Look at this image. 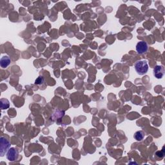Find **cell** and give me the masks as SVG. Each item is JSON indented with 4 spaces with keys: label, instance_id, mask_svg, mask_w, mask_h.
Listing matches in <instances>:
<instances>
[{
    "label": "cell",
    "instance_id": "1",
    "mask_svg": "<svg viewBox=\"0 0 165 165\" xmlns=\"http://www.w3.org/2000/svg\"><path fill=\"white\" fill-rule=\"evenodd\" d=\"M135 69L139 75H144L148 70V65L145 60H140L134 65Z\"/></svg>",
    "mask_w": 165,
    "mask_h": 165
},
{
    "label": "cell",
    "instance_id": "2",
    "mask_svg": "<svg viewBox=\"0 0 165 165\" xmlns=\"http://www.w3.org/2000/svg\"><path fill=\"white\" fill-rule=\"evenodd\" d=\"M0 143H1V145H0V148H0V154H1L2 157H3L10 149L11 143L8 140L3 137L0 138Z\"/></svg>",
    "mask_w": 165,
    "mask_h": 165
},
{
    "label": "cell",
    "instance_id": "3",
    "mask_svg": "<svg viewBox=\"0 0 165 165\" xmlns=\"http://www.w3.org/2000/svg\"><path fill=\"white\" fill-rule=\"evenodd\" d=\"M18 152L16 148H11L6 153V158L11 162L14 161L18 159Z\"/></svg>",
    "mask_w": 165,
    "mask_h": 165
},
{
    "label": "cell",
    "instance_id": "4",
    "mask_svg": "<svg viewBox=\"0 0 165 165\" xmlns=\"http://www.w3.org/2000/svg\"><path fill=\"white\" fill-rule=\"evenodd\" d=\"M148 49V44L143 41H139L136 45V50L138 52V53L139 54H142L145 53L146 52H147Z\"/></svg>",
    "mask_w": 165,
    "mask_h": 165
},
{
    "label": "cell",
    "instance_id": "5",
    "mask_svg": "<svg viewBox=\"0 0 165 165\" xmlns=\"http://www.w3.org/2000/svg\"><path fill=\"white\" fill-rule=\"evenodd\" d=\"M154 75L157 79H161L164 75V70L163 66H156L154 69Z\"/></svg>",
    "mask_w": 165,
    "mask_h": 165
},
{
    "label": "cell",
    "instance_id": "6",
    "mask_svg": "<svg viewBox=\"0 0 165 165\" xmlns=\"http://www.w3.org/2000/svg\"><path fill=\"white\" fill-rule=\"evenodd\" d=\"M11 63V58L9 56H3L0 60V65L2 68H6Z\"/></svg>",
    "mask_w": 165,
    "mask_h": 165
},
{
    "label": "cell",
    "instance_id": "7",
    "mask_svg": "<svg viewBox=\"0 0 165 165\" xmlns=\"http://www.w3.org/2000/svg\"><path fill=\"white\" fill-rule=\"evenodd\" d=\"M145 137V133L142 131H138L136 132L134 134V138L138 141H141Z\"/></svg>",
    "mask_w": 165,
    "mask_h": 165
},
{
    "label": "cell",
    "instance_id": "8",
    "mask_svg": "<svg viewBox=\"0 0 165 165\" xmlns=\"http://www.w3.org/2000/svg\"><path fill=\"white\" fill-rule=\"evenodd\" d=\"M0 104H1V108L2 110H5V109H7L9 108L10 106V104H9V101L7 100L6 99H2L1 101H0Z\"/></svg>",
    "mask_w": 165,
    "mask_h": 165
},
{
    "label": "cell",
    "instance_id": "9",
    "mask_svg": "<svg viewBox=\"0 0 165 165\" xmlns=\"http://www.w3.org/2000/svg\"><path fill=\"white\" fill-rule=\"evenodd\" d=\"M43 82H44V79H43V78L40 76V77L37 78L36 79V80L35 81V84H36V85H41V84L43 83Z\"/></svg>",
    "mask_w": 165,
    "mask_h": 165
}]
</instances>
